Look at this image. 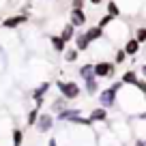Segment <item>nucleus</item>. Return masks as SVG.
Here are the masks:
<instances>
[{
    "mask_svg": "<svg viewBox=\"0 0 146 146\" xmlns=\"http://www.w3.org/2000/svg\"><path fill=\"white\" fill-rule=\"evenodd\" d=\"M50 43H52V50H54L56 54H64V50H67V41H64L60 35H52Z\"/></svg>",
    "mask_w": 146,
    "mask_h": 146,
    "instance_id": "obj_15",
    "label": "nucleus"
},
{
    "mask_svg": "<svg viewBox=\"0 0 146 146\" xmlns=\"http://www.w3.org/2000/svg\"><path fill=\"white\" fill-rule=\"evenodd\" d=\"M50 88H52V82H50V80H43V82L30 92V97H32V101H35L36 108H43V103H45V95H47Z\"/></svg>",
    "mask_w": 146,
    "mask_h": 146,
    "instance_id": "obj_6",
    "label": "nucleus"
},
{
    "mask_svg": "<svg viewBox=\"0 0 146 146\" xmlns=\"http://www.w3.org/2000/svg\"><path fill=\"white\" fill-rule=\"evenodd\" d=\"M133 146H146V137H135Z\"/></svg>",
    "mask_w": 146,
    "mask_h": 146,
    "instance_id": "obj_30",
    "label": "nucleus"
},
{
    "mask_svg": "<svg viewBox=\"0 0 146 146\" xmlns=\"http://www.w3.org/2000/svg\"><path fill=\"white\" fill-rule=\"evenodd\" d=\"M80 54H82V52H80L75 45H73V47H67V50H64V62H78Z\"/></svg>",
    "mask_w": 146,
    "mask_h": 146,
    "instance_id": "obj_21",
    "label": "nucleus"
},
{
    "mask_svg": "<svg viewBox=\"0 0 146 146\" xmlns=\"http://www.w3.org/2000/svg\"><path fill=\"white\" fill-rule=\"evenodd\" d=\"M64 108H69V99H64L62 95H60V97H56V99L52 101V105H50L52 114H58V112H62Z\"/></svg>",
    "mask_w": 146,
    "mask_h": 146,
    "instance_id": "obj_18",
    "label": "nucleus"
},
{
    "mask_svg": "<svg viewBox=\"0 0 146 146\" xmlns=\"http://www.w3.org/2000/svg\"><path fill=\"white\" fill-rule=\"evenodd\" d=\"M75 35H78V28L73 26L71 22L69 24H64L62 28H60V36H62L67 43H71V41H75Z\"/></svg>",
    "mask_w": 146,
    "mask_h": 146,
    "instance_id": "obj_13",
    "label": "nucleus"
},
{
    "mask_svg": "<svg viewBox=\"0 0 146 146\" xmlns=\"http://www.w3.org/2000/svg\"><path fill=\"white\" fill-rule=\"evenodd\" d=\"M135 39L140 43H146V26H137L135 28Z\"/></svg>",
    "mask_w": 146,
    "mask_h": 146,
    "instance_id": "obj_26",
    "label": "nucleus"
},
{
    "mask_svg": "<svg viewBox=\"0 0 146 146\" xmlns=\"http://www.w3.org/2000/svg\"><path fill=\"white\" fill-rule=\"evenodd\" d=\"M88 118L92 120V125L95 123H110V110H105V108H95V110H90V114H88Z\"/></svg>",
    "mask_w": 146,
    "mask_h": 146,
    "instance_id": "obj_9",
    "label": "nucleus"
},
{
    "mask_svg": "<svg viewBox=\"0 0 146 146\" xmlns=\"http://www.w3.org/2000/svg\"><path fill=\"white\" fill-rule=\"evenodd\" d=\"M127 58H129V56H127V52H125L123 47H118V50L114 52V62L116 64H125V62H127Z\"/></svg>",
    "mask_w": 146,
    "mask_h": 146,
    "instance_id": "obj_24",
    "label": "nucleus"
},
{
    "mask_svg": "<svg viewBox=\"0 0 146 146\" xmlns=\"http://www.w3.org/2000/svg\"><path fill=\"white\" fill-rule=\"evenodd\" d=\"M129 120H140V123H146V110H142L140 114H133V116H129Z\"/></svg>",
    "mask_w": 146,
    "mask_h": 146,
    "instance_id": "obj_27",
    "label": "nucleus"
},
{
    "mask_svg": "<svg viewBox=\"0 0 146 146\" xmlns=\"http://www.w3.org/2000/svg\"><path fill=\"white\" fill-rule=\"evenodd\" d=\"M28 19H30V13H15V15H9V17H5L0 26L5 28V30H15V28L24 26Z\"/></svg>",
    "mask_w": 146,
    "mask_h": 146,
    "instance_id": "obj_4",
    "label": "nucleus"
},
{
    "mask_svg": "<svg viewBox=\"0 0 146 146\" xmlns=\"http://www.w3.org/2000/svg\"><path fill=\"white\" fill-rule=\"evenodd\" d=\"M56 125V116L52 114V112H41V116H39V120H36L35 129L39 133H50L52 129H54Z\"/></svg>",
    "mask_w": 146,
    "mask_h": 146,
    "instance_id": "obj_5",
    "label": "nucleus"
},
{
    "mask_svg": "<svg viewBox=\"0 0 146 146\" xmlns=\"http://www.w3.org/2000/svg\"><path fill=\"white\" fill-rule=\"evenodd\" d=\"M99 146H123V144H120V140L116 137L114 131H110V133L99 135Z\"/></svg>",
    "mask_w": 146,
    "mask_h": 146,
    "instance_id": "obj_14",
    "label": "nucleus"
},
{
    "mask_svg": "<svg viewBox=\"0 0 146 146\" xmlns=\"http://www.w3.org/2000/svg\"><path fill=\"white\" fill-rule=\"evenodd\" d=\"M123 88H125L123 80H118V82H114L112 86L103 88V90L99 92V97H97L99 105H101V108H105V110H114L116 105H118V95H120Z\"/></svg>",
    "mask_w": 146,
    "mask_h": 146,
    "instance_id": "obj_1",
    "label": "nucleus"
},
{
    "mask_svg": "<svg viewBox=\"0 0 146 146\" xmlns=\"http://www.w3.org/2000/svg\"><path fill=\"white\" fill-rule=\"evenodd\" d=\"M144 101H146V95H144Z\"/></svg>",
    "mask_w": 146,
    "mask_h": 146,
    "instance_id": "obj_36",
    "label": "nucleus"
},
{
    "mask_svg": "<svg viewBox=\"0 0 146 146\" xmlns=\"http://www.w3.org/2000/svg\"><path fill=\"white\" fill-rule=\"evenodd\" d=\"M105 11H108L110 15H114L116 19L123 17V9H120V5L116 2V0H110V2H108V9H105Z\"/></svg>",
    "mask_w": 146,
    "mask_h": 146,
    "instance_id": "obj_22",
    "label": "nucleus"
},
{
    "mask_svg": "<svg viewBox=\"0 0 146 146\" xmlns=\"http://www.w3.org/2000/svg\"><path fill=\"white\" fill-rule=\"evenodd\" d=\"M78 75H80V80L92 78V75H95V62H86V64H82V67L78 69Z\"/></svg>",
    "mask_w": 146,
    "mask_h": 146,
    "instance_id": "obj_19",
    "label": "nucleus"
},
{
    "mask_svg": "<svg viewBox=\"0 0 146 146\" xmlns=\"http://www.w3.org/2000/svg\"><path fill=\"white\" fill-rule=\"evenodd\" d=\"M116 67H118V64H116L114 60H112V62H110V60H97V62H95V75H97L99 80L114 78Z\"/></svg>",
    "mask_w": 146,
    "mask_h": 146,
    "instance_id": "obj_3",
    "label": "nucleus"
},
{
    "mask_svg": "<svg viewBox=\"0 0 146 146\" xmlns=\"http://www.w3.org/2000/svg\"><path fill=\"white\" fill-rule=\"evenodd\" d=\"M86 0H71V9H84Z\"/></svg>",
    "mask_w": 146,
    "mask_h": 146,
    "instance_id": "obj_28",
    "label": "nucleus"
},
{
    "mask_svg": "<svg viewBox=\"0 0 146 146\" xmlns=\"http://www.w3.org/2000/svg\"><path fill=\"white\" fill-rule=\"evenodd\" d=\"M24 129H19V127H15L13 131H11V142H13V146H22L24 144Z\"/></svg>",
    "mask_w": 146,
    "mask_h": 146,
    "instance_id": "obj_23",
    "label": "nucleus"
},
{
    "mask_svg": "<svg viewBox=\"0 0 146 146\" xmlns=\"http://www.w3.org/2000/svg\"><path fill=\"white\" fill-rule=\"evenodd\" d=\"M140 47H142V43L137 41L135 36H131V39H127V41L123 43V50L127 52V56H131V58H133V56H137V52H140Z\"/></svg>",
    "mask_w": 146,
    "mask_h": 146,
    "instance_id": "obj_12",
    "label": "nucleus"
},
{
    "mask_svg": "<svg viewBox=\"0 0 146 146\" xmlns=\"http://www.w3.org/2000/svg\"><path fill=\"white\" fill-rule=\"evenodd\" d=\"M39 116H41V108H36V105H35V108L26 114V127H35L36 120H39Z\"/></svg>",
    "mask_w": 146,
    "mask_h": 146,
    "instance_id": "obj_20",
    "label": "nucleus"
},
{
    "mask_svg": "<svg viewBox=\"0 0 146 146\" xmlns=\"http://www.w3.org/2000/svg\"><path fill=\"white\" fill-rule=\"evenodd\" d=\"M54 116H56V123H73L78 116H82V110L80 108H64L62 112H58Z\"/></svg>",
    "mask_w": 146,
    "mask_h": 146,
    "instance_id": "obj_7",
    "label": "nucleus"
},
{
    "mask_svg": "<svg viewBox=\"0 0 146 146\" xmlns=\"http://www.w3.org/2000/svg\"><path fill=\"white\" fill-rule=\"evenodd\" d=\"M90 39H88L86 36V32H78V35H75V47H78L80 52H88L90 50Z\"/></svg>",
    "mask_w": 146,
    "mask_h": 146,
    "instance_id": "obj_16",
    "label": "nucleus"
},
{
    "mask_svg": "<svg viewBox=\"0 0 146 146\" xmlns=\"http://www.w3.org/2000/svg\"><path fill=\"white\" fill-rule=\"evenodd\" d=\"M54 86H56V90H58L64 99H69V101L80 99V97H82V92H84V88L80 86L75 80H56Z\"/></svg>",
    "mask_w": 146,
    "mask_h": 146,
    "instance_id": "obj_2",
    "label": "nucleus"
},
{
    "mask_svg": "<svg viewBox=\"0 0 146 146\" xmlns=\"http://www.w3.org/2000/svg\"><path fill=\"white\" fill-rule=\"evenodd\" d=\"M69 22L75 28H82V26H86L88 17H86V13H84V9H71L69 11Z\"/></svg>",
    "mask_w": 146,
    "mask_h": 146,
    "instance_id": "obj_8",
    "label": "nucleus"
},
{
    "mask_svg": "<svg viewBox=\"0 0 146 146\" xmlns=\"http://www.w3.org/2000/svg\"><path fill=\"white\" fill-rule=\"evenodd\" d=\"M5 5H7V0H0V9H2Z\"/></svg>",
    "mask_w": 146,
    "mask_h": 146,
    "instance_id": "obj_34",
    "label": "nucleus"
},
{
    "mask_svg": "<svg viewBox=\"0 0 146 146\" xmlns=\"http://www.w3.org/2000/svg\"><path fill=\"white\" fill-rule=\"evenodd\" d=\"M135 88L146 95V80H137V82H135Z\"/></svg>",
    "mask_w": 146,
    "mask_h": 146,
    "instance_id": "obj_29",
    "label": "nucleus"
},
{
    "mask_svg": "<svg viewBox=\"0 0 146 146\" xmlns=\"http://www.w3.org/2000/svg\"><path fill=\"white\" fill-rule=\"evenodd\" d=\"M36 2H52V0H36Z\"/></svg>",
    "mask_w": 146,
    "mask_h": 146,
    "instance_id": "obj_35",
    "label": "nucleus"
},
{
    "mask_svg": "<svg viewBox=\"0 0 146 146\" xmlns=\"http://www.w3.org/2000/svg\"><path fill=\"white\" fill-rule=\"evenodd\" d=\"M86 36L90 39V43H97V41H101V39H105V28H101L99 24L97 26H90V28H86Z\"/></svg>",
    "mask_w": 146,
    "mask_h": 146,
    "instance_id": "obj_11",
    "label": "nucleus"
},
{
    "mask_svg": "<svg viewBox=\"0 0 146 146\" xmlns=\"http://www.w3.org/2000/svg\"><path fill=\"white\" fill-rule=\"evenodd\" d=\"M137 73H140L142 78L146 80V62H142V64H140V69H137Z\"/></svg>",
    "mask_w": 146,
    "mask_h": 146,
    "instance_id": "obj_31",
    "label": "nucleus"
},
{
    "mask_svg": "<svg viewBox=\"0 0 146 146\" xmlns=\"http://www.w3.org/2000/svg\"><path fill=\"white\" fill-rule=\"evenodd\" d=\"M47 146H58V137H50V142H47Z\"/></svg>",
    "mask_w": 146,
    "mask_h": 146,
    "instance_id": "obj_32",
    "label": "nucleus"
},
{
    "mask_svg": "<svg viewBox=\"0 0 146 146\" xmlns=\"http://www.w3.org/2000/svg\"><path fill=\"white\" fill-rule=\"evenodd\" d=\"M92 7H99V5H103V0H88Z\"/></svg>",
    "mask_w": 146,
    "mask_h": 146,
    "instance_id": "obj_33",
    "label": "nucleus"
},
{
    "mask_svg": "<svg viewBox=\"0 0 146 146\" xmlns=\"http://www.w3.org/2000/svg\"><path fill=\"white\" fill-rule=\"evenodd\" d=\"M114 15H110V13H103V15H101V19H99V26L101 28H108L110 26V24H114Z\"/></svg>",
    "mask_w": 146,
    "mask_h": 146,
    "instance_id": "obj_25",
    "label": "nucleus"
},
{
    "mask_svg": "<svg viewBox=\"0 0 146 146\" xmlns=\"http://www.w3.org/2000/svg\"><path fill=\"white\" fill-rule=\"evenodd\" d=\"M84 82V92H86L88 97H95V95H99V78L97 75H92V78H86V80H82Z\"/></svg>",
    "mask_w": 146,
    "mask_h": 146,
    "instance_id": "obj_10",
    "label": "nucleus"
},
{
    "mask_svg": "<svg viewBox=\"0 0 146 146\" xmlns=\"http://www.w3.org/2000/svg\"><path fill=\"white\" fill-rule=\"evenodd\" d=\"M120 80H123L125 86H135V82L140 80V73H137L135 69H129V71H125L123 75H120Z\"/></svg>",
    "mask_w": 146,
    "mask_h": 146,
    "instance_id": "obj_17",
    "label": "nucleus"
}]
</instances>
